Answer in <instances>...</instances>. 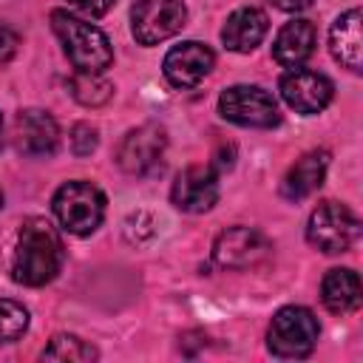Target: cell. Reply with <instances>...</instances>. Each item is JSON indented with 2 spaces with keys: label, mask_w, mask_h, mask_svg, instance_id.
Listing matches in <instances>:
<instances>
[{
  "label": "cell",
  "mask_w": 363,
  "mask_h": 363,
  "mask_svg": "<svg viewBox=\"0 0 363 363\" xmlns=\"http://www.w3.org/2000/svg\"><path fill=\"white\" fill-rule=\"evenodd\" d=\"M62 267V241L48 218L31 216L20 224L11 278L23 286H43L57 278Z\"/></svg>",
  "instance_id": "6da1fadb"
},
{
  "label": "cell",
  "mask_w": 363,
  "mask_h": 363,
  "mask_svg": "<svg viewBox=\"0 0 363 363\" xmlns=\"http://www.w3.org/2000/svg\"><path fill=\"white\" fill-rule=\"evenodd\" d=\"M51 28L54 34L60 37L71 65L82 74H102L111 62H113V48H111V40L91 23L62 11V9H54L51 11Z\"/></svg>",
  "instance_id": "7a4b0ae2"
},
{
  "label": "cell",
  "mask_w": 363,
  "mask_h": 363,
  "mask_svg": "<svg viewBox=\"0 0 363 363\" xmlns=\"http://www.w3.org/2000/svg\"><path fill=\"white\" fill-rule=\"evenodd\" d=\"M51 207L62 230L74 235H91L105 218V193L91 182H65L54 193Z\"/></svg>",
  "instance_id": "3957f363"
},
{
  "label": "cell",
  "mask_w": 363,
  "mask_h": 363,
  "mask_svg": "<svg viewBox=\"0 0 363 363\" xmlns=\"http://www.w3.org/2000/svg\"><path fill=\"white\" fill-rule=\"evenodd\" d=\"M320 326L306 306H284L272 315L267 346L275 357H306L318 343Z\"/></svg>",
  "instance_id": "277c9868"
},
{
  "label": "cell",
  "mask_w": 363,
  "mask_h": 363,
  "mask_svg": "<svg viewBox=\"0 0 363 363\" xmlns=\"http://www.w3.org/2000/svg\"><path fill=\"white\" fill-rule=\"evenodd\" d=\"M357 235H360V221L340 201L318 204L309 216V224H306V241L326 255L346 252L357 241Z\"/></svg>",
  "instance_id": "5b68a950"
},
{
  "label": "cell",
  "mask_w": 363,
  "mask_h": 363,
  "mask_svg": "<svg viewBox=\"0 0 363 363\" xmlns=\"http://www.w3.org/2000/svg\"><path fill=\"white\" fill-rule=\"evenodd\" d=\"M218 111L227 122L241 128H272L281 122L278 102L258 85H233L218 96Z\"/></svg>",
  "instance_id": "8992f818"
},
{
  "label": "cell",
  "mask_w": 363,
  "mask_h": 363,
  "mask_svg": "<svg viewBox=\"0 0 363 363\" xmlns=\"http://www.w3.org/2000/svg\"><path fill=\"white\" fill-rule=\"evenodd\" d=\"M187 9L182 0H136L130 9V31L136 43L156 45L184 28Z\"/></svg>",
  "instance_id": "52a82bcc"
},
{
  "label": "cell",
  "mask_w": 363,
  "mask_h": 363,
  "mask_svg": "<svg viewBox=\"0 0 363 363\" xmlns=\"http://www.w3.org/2000/svg\"><path fill=\"white\" fill-rule=\"evenodd\" d=\"M164 147H167V136H164L162 125H156V122L139 125V128L128 130L125 139L119 142L116 164L128 176H147L162 162Z\"/></svg>",
  "instance_id": "ba28073f"
},
{
  "label": "cell",
  "mask_w": 363,
  "mask_h": 363,
  "mask_svg": "<svg viewBox=\"0 0 363 363\" xmlns=\"http://www.w3.org/2000/svg\"><path fill=\"white\" fill-rule=\"evenodd\" d=\"M269 241L264 233L252 230V227H230L224 233H218V238L213 241V258L218 267L224 269H247L261 264L269 255Z\"/></svg>",
  "instance_id": "9c48e42d"
},
{
  "label": "cell",
  "mask_w": 363,
  "mask_h": 363,
  "mask_svg": "<svg viewBox=\"0 0 363 363\" xmlns=\"http://www.w3.org/2000/svg\"><path fill=\"white\" fill-rule=\"evenodd\" d=\"M278 91H281L284 102H286L292 111L303 113V116H312V113L323 111V108L332 102V94H335L332 82H329L323 74L306 71V68H292V71H286V74L281 77V82H278Z\"/></svg>",
  "instance_id": "30bf717a"
},
{
  "label": "cell",
  "mask_w": 363,
  "mask_h": 363,
  "mask_svg": "<svg viewBox=\"0 0 363 363\" xmlns=\"http://www.w3.org/2000/svg\"><path fill=\"white\" fill-rule=\"evenodd\" d=\"M170 201L184 213H207L218 201V176L213 164L184 167L173 182Z\"/></svg>",
  "instance_id": "8fae6325"
},
{
  "label": "cell",
  "mask_w": 363,
  "mask_h": 363,
  "mask_svg": "<svg viewBox=\"0 0 363 363\" xmlns=\"http://www.w3.org/2000/svg\"><path fill=\"white\" fill-rule=\"evenodd\" d=\"M14 145L23 156H31V159L51 156L60 145V128L54 116L40 108L20 111L14 119Z\"/></svg>",
  "instance_id": "7c38bea8"
},
{
  "label": "cell",
  "mask_w": 363,
  "mask_h": 363,
  "mask_svg": "<svg viewBox=\"0 0 363 363\" xmlns=\"http://www.w3.org/2000/svg\"><path fill=\"white\" fill-rule=\"evenodd\" d=\"M213 62H216V57L204 43L187 40V43H182V45L167 51V57L162 62V71H164L170 85L193 88L213 71Z\"/></svg>",
  "instance_id": "4fadbf2b"
},
{
  "label": "cell",
  "mask_w": 363,
  "mask_h": 363,
  "mask_svg": "<svg viewBox=\"0 0 363 363\" xmlns=\"http://www.w3.org/2000/svg\"><path fill=\"white\" fill-rule=\"evenodd\" d=\"M329 51L332 57L349 68V71H360L363 62V34H360V9H349L343 11L332 28H329Z\"/></svg>",
  "instance_id": "5bb4252c"
},
{
  "label": "cell",
  "mask_w": 363,
  "mask_h": 363,
  "mask_svg": "<svg viewBox=\"0 0 363 363\" xmlns=\"http://www.w3.org/2000/svg\"><path fill=\"white\" fill-rule=\"evenodd\" d=\"M315 26L309 20H289L275 43H272V57L275 62H281L284 68H301L312 54H315Z\"/></svg>",
  "instance_id": "9a60e30c"
},
{
  "label": "cell",
  "mask_w": 363,
  "mask_h": 363,
  "mask_svg": "<svg viewBox=\"0 0 363 363\" xmlns=\"http://www.w3.org/2000/svg\"><path fill=\"white\" fill-rule=\"evenodd\" d=\"M326 167H329V153H326V150H309V153H303V156L286 170V176H284V182H281L284 199L301 201V199L312 196V193L323 184Z\"/></svg>",
  "instance_id": "2e32d148"
},
{
  "label": "cell",
  "mask_w": 363,
  "mask_h": 363,
  "mask_svg": "<svg viewBox=\"0 0 363 363\" xmlns=\"http://www.w3.org/2000/svg\"><path fill=\"white\" fill-rule=\"evenodd\" d=\"M267 26H269V20H267V14H264L261 9L244 6V9H235V11L227 17V23H224V28H221V40H224V45H227L230 51L247 54V51H252V48L264 40Z\"/></svg>",
  "instance_id": "e0dca14e"
},
{
  "label": "cell",
  "mask_w": 363,
  "mask_h": 363,
  "mask_svg": "<svg viewBox=\"0 0 363 363\" xmlns=\"http://www.w3.org/2000/svg\"><path fill=\"white\" fill-rule=\"evenodd\" d=\"M320 301L335 315L354 312L360 306V278H357V272L346 269V267L329 269L323 275V284H320Z\"/></svg>",
  "instance_id": "ac0fdd59"
},
{
  "label": "cell",
  "mask_w": 363,
  "mask_h": 363,
  "mask_svg": "<svg viewBox=\"0 0 363 363\" xmlns=\"http://www.w3.org/2000/svg\"><path fill=\"white\" fill-rule=\"evenodd\" d=\"M71 94H74V99L79 105L99 108V105H105L113 96V85L105 77H99V74H82V71H77L71 77Z\"/></svg>",
  "instance_id": "d6986e66"
},
{
  "label": "cell",
  "mask_w": 363,
  "mask_h": 363,
  "mask_svg": "<svg viewBox=\"0 0 363 363\" xmlns=\"http://www.w3.org/2000/svg\"><path fill=\"white\" fill-rule=\"evenodd\" d=\"M40 357L43 360H77V363H82V360H94L96 349L77 335H54Z\"/></svg>",
  "instance_id": "ffe728a7"
},
{
  "label": "cell",
  "mask_w": 363,
  "mask_h": 363,
  "mask_svg": "<svg viewBox=\"0 0 363 363\" xmlns=\"http://www.w3.org/2000/svg\"><path fill=\"white\" fill-rule=\"evenodd\" d=\"M28 326V309L17 301H0V346L17 340Z\"/></svg>",
  "instance_id": "44dd1931"
},
{
  "label": "cell",
  "mask_w": 363,
  "mask_h": 363,
  "mask_svg": "<svg viewBox=\"0 0 363 363\" xmlns=\"http://www.w3.org/2000/svg\"><path fill=\"white\" fill-rule=\"evenodd\" d=\"M96 142H99V136H96V128H94V125L77 122V125L71 128V150H74L77 156H91V153L96 150Z\"/></svg>",
  "instance_id": "7402d4cb"
},
{
  "label": "cell",
  "mask_w": 363,
  "mask_h": 363,
  "mask_svg": "<svg viewBox=\"0 0 363 363\" xmlns=\"http://www.w3.org/2000/svg\"><path fill=\"white\" fill-rule=\"evenodd\" d=\"M17 45H20V37L14 28H9L6 23H0V62L11 60L17 54Z\"/></svg>",
  "instance_id": "603a6c76"
},
{
  "label": "cell",
  "mask_w": 363,
  "mask_h": 363,
  "mask_svg": "<svg viewBox=\"0 0 363 363\" xmlns=\"http://www.w3.org/2000/svg\"><path fill=\"white\" fill-rule=\"evenodd\" d=\"M74 9H79L82 14H88V17H102L116 0H68Z\"/></svg>",
  "instance_id": "cb8c5ba5"
},
{
  "label": "cell",
  "mask_w": 363,
  "mask_h": 363,
  "mask_svg": "<svg viewBox=\"0 0 363 363\" xmlns=\"http://www.w3.org/2000/svg\"><path fill=\"white\" fill-rule=\"evenodd\" d=\"M269 3L281 11H303V9L312 6V0H269Z\"/></svg>",
  "instance_id": "d4e9b609"
},
{
  "label": "cell",
  "mask_w": 363,
  "mask_h": 363,
  "mask_svg": "<svg viewBox=\"0 0 363 363\" xmlns=\"http://www.w3.org/2000/svg\"><path fill=\"white\" fill-rule=\"evenodd\" d=\"M0 150H3V116H0Z\"/></svg>",
  "instance_id": "484cf974"
},
{
  "label": "cell",
  "mask_w": 363,
  "mask_h": 363,
  "mask_svg": "<svg viewBox=\"0 0 363 363\" xmlns=\"http://www.w3.org/2000/svg\"><path fill=\"white\" fill-rule=\"evenodd\" d=\"M0 207H3V193H0Z\"/></svg>",
  "instance_id": "4316f807"
}]
</instances>
